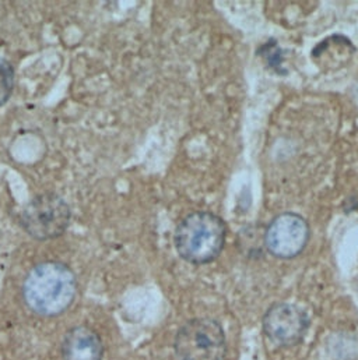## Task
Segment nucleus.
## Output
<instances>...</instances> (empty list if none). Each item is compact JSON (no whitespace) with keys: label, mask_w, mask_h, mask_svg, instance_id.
I'll return each mask as SVG.
<instances>
[{"label":"nucleus","mask_w":358,"mask_h":360,"mask_svg":"<svg viewBox=\"0 0 358 360\" xmlns=\"http://www.w3.org/2000/svg\"><path fill=\"white\" fill-rule=\"evenodd\" d=\"M309 326L307 313L291 303H276L264 316V331L271 341L281 345L300 342Z\"/></svg>","instance_id":"nucleus-6"},{"label":"nucleus","mask_w":358,"mask_h":360,"mask_svg":"<svg viewBox=\"0 0 358 360\" xmlns=\"http://www.w3.org/2000/svg\"><path fill=\"white\" fill-rule=\"evenodd\" d=\"M70 218L69 204L55 193H45L27 202L21 212V225L35 240H52L68 231Z\"/></svg>","instance_id":"nucleus-3"},{"label":"nucleus","mask_w":358,"mask_h":360,"mask_svg":"<svg viewBox=\"0 0 358 360\" xmlns=\"http://www.w3.org/2000/svg\"><path fill=\"white\" fill-rule=\"evenodd\" d=\"M352 53H354V45L346 37L333 35L315 48L314 58L316 59L318 65H322L323 62L329 63L332 60L338 62V66H340V60H347Z\"/></svg>","instance_id":"nucleus-8"},{"label":"nucleus","mask_w":358,"mask_h":360,"mask_svg":"<svg viewBox=\"0 0 358 360\" xmlns=\"http://www.w3.org/2000/svg\"><path fill=\"white\" fill-rule=\"evenodd\" d=\"M174 348L179 360H223L226 334L213 319H193L180 327Z\"/></svg>","instance_id":"nucleus-4"},{"label":"nucleus","mask_w":358,"mask_h":360,"mask_svg":"<svg viewBox=\"0 0 358 360\" xmlns=\"http://www.w3.org/2000/svg\"><path fill=\"white\" fill-rule=\"evenodd\" d=\"M264 240L274 257L294 259L302 253L309 240V225L295 212H283L270 221Z\"/></svg>","instance_id":"nucleus-5"},{"label":"nucleus","mask_w":358,"mask_h":360,"mask_svg":"<svg viewBox=\"0 0 358 360\" xmlns=\"http://www.w3.org/2000/svg\"><path fill=\"white\" fill-rule=\"evenodd\" d=\"M227 236L226 222L209 211L187 214L177 226L174 245L179 256L190 264H207L216 260Z\"/></svg>","instance_id":"nucleus-2"},{"label":"nucleus","mask_w":358,"mask_h":360,"mask_svg":"<svg viewBox=\"0 0 358 360\" xmlns=\"http://www.w3.org/2000/svg\"><path fill=\"white\" fill-rule=\"evenodd\" d=\"M102 352L101 338L94 330L85 326L72 328L62 344L65 360H101Z\"/></svg>","instance_id":"nucleus-7"},{"label":"nucleus","mask_w":358,"mask_h":360,"mask_svg":"<svg viewBox=\"0 0 358 360\" xmlns=\"http://www.w3.org/2000/svg\"><path fill=\"white\" fill-rule=\"evenodd\" d=\"M14 89V69L10 62L0 58V106L11 96Z\"/></svg>","instance_id":"nucleus-9"},{"label":"nucleus","mask_w":358,"mask_h":360,"mask_svg":"<svg viewBox=\"0 0 358 360\" xmlns=\"http://www.w3.org/2000/svg\"><path fill=\"white\" fill-rule=\"evenodd\" d=\"M78 293V281L68 266L58 262L41 263L28 272L23 295L30 310L54 317L66 311Z\"/></svg>","instance_id":"nucleus-1"}]
</instances>
